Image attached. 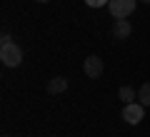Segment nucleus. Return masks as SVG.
<instances>
[{
    "instance_id": "obj_3",
    "label": "nucleus",
    "mask_w": 150,
    "mask_h": 137,
    "mask_svg": "<svg viewBox=\"0 0 150 137\" xmlns=\"http://www.w3.org/2000/svg\"><path fill=\"white\" fill-rule=\"evenodd\" d=\"M143 117H145V105L143 102H128L123 107V120L128 125H138V122H143Z\"/></svg>"
},
{
    "instance_id": "obj_7",
    "label": "nucleus",
    "mask_w": 150,
    "mask_h": 137,
    "mask_svg": "<svg viewBox=\"0 0 150 137\" xmlns=\"http://www.w3.org/2000/svg\"><path fill=\"white\" fill-rule=\"evenodd\" d=\"M118 100H123L125 105H128V102H133V100H135V90L128 87V85H125V87H120V90H118Z\"/></svg>"
},
{
    "instance_id": "obj_4",
    "label": "nucleus",
    "mask_w": 150,
    "mask_h": 137,
    "mask_svg": "<svg viewBox=\"0 0 150 137\" xmlns=\"http://www.w3.org/2000/svg\"><path fill=\"white\" fill-rule=\"evenodd\" d=\"M83 70H85V75H88L90 80H98V77L103 75V60L98 58V55H90V58H85Z\"/></svg>"
},
{
    "instance_id": "obj_6",
    "label": "nucleus",
    "mask_w": 150,
    "mask_h": 137,
    "mask_svg": "<svg viewBox=\"0 0 150 137\" xmlns=\"http://www.w3.org/2000/svg\"><path fill=\"white\" fill-rule=\"evenodd\" d=\"M65 90H68V80L65 77H53L48 82V92L50 95H60V92H65Z\"/></svg>"
},
{
    "instance_id": "obj_10",
    "label": "nucleus",
    "mask_w": 150,
    "mask_h": 137,
    "mask_svg": "<svg viewBox=\"0 0 150 137\" xmlns=\"http://www.w3.org/2000/svg\"><path fill=\"white\" fill-rule=\"evenodd\" d=\"M0 42H3V45H5V42H13V37L8 35V32H3V37H0Z\"/></svg>"
},
{
    "instance_id": "obj_12",
    "label": "nucleus",
    "mask_w": 150,
    "mask_h": 137,
    "mask_svg": "<svg viewBox=\"0 0 150 137\" xmlns=\"http://www.w3.org/2000/svg\"><path fill=\"white\" fill-rule=\"evenodd\" d=\"M140 3H150V0H140Z\"/></svg>"
},
{
    "instance_id": "obj_9",
    "label": "nucleus",
    "mask_w": 150,
    "mask_h": 137,
    "mask_svg": "<svg viewBox=\"0 0 150 137\" xmlns=\"http://www.w3.org/2000/svg\"><path fill=\"white\" fill-rule=\"evenodd\" d=\"M110 0H85V5L88 8H103V5H108Z\"/></svg>"
},
{
    "instance_id": "obj_11",
    "label": "nucleus",
    "mask_w": 150,
    "mask_h": 137,
    "mask_svg": "<svg viewBox=\"0 0 150 137\" xmlns=\"http://www.w3.org/2000/svg\"><path fill=\"white\" fill-rule=\"evenodd\" d=\"M35 3H50V0H35Z\"/></svg>"
},
{
    "instance_id": "obj_8",
    "label": "nucleus",
    "mask_w": 150,
    "mask_h": 137,
    "mask_svg": "<svg viewBox=\"0 0 150 137\" xmlns=\"http://www.w3.org/2000/svg\"><path fill=\"white\" fill-rule=\"evenodd\" d=\"M138 100H140V102H143V105H145V107H150V82H145V85H143V87H140V90H138Z\"/></svg>"
},
{
    "instance_id": "obj_5",
    "label": "nucleus",
    "mask_w": 150,
    "mask_h": 137,
    "mask_svg": "<svg viewBox=\"0 0 150 137\" xmlns=\"http://www.w3.org/2000/svg\"><path fill=\"white\" fill-rule=\"evenodd\" d=\"M130 32H133V25H130L128 20H115V25H112V35H115V40H128Z\"/></svg>"
},
{
    "instance_id": "obj_1",
    "label": "nucleus",
    "mask_w": 150,
    "mask_h": 137,
    "mask_svg": "<svg viewBox=\"0 0 150 137\" xmlns=\"http://www.w3.org/2000/svg\"><path fill=\"white\" fill-rule=\"evenodd\" d=\"M135 5H138V0H110L108 3V10L115 20H125L135 13Z\"/></svg>"
},
{
    "instance_id": "obj_13",
    "label": "nucleus",
    "mask_w": 150,
    "mask_h": 137,
    "mask_svg": "<svg viewBox=\"0 0 150 137\" xmlns=\"http://www.w3.org/2000/svg\"><path fill=\"white\" fill-rule=\"evenodd\" d=\"M5 137H10V135H5Z\"/></svg>"
},
{
    "instance_id": "obj_2",
    "label": "nucleus",
    "mask_w": 150,
    "mask_h": 137,
    "mask_svg": "<svg viewBox=\"0 0 150 137\" xmlns=\"http://www.w3.org/2000/svg\"><path fill=\"white\" fill-rule=\"evenodd\" d=\"M0 60L5 67H18L23 63V50L18 48L15 42H5L3 48H0Z\"/></svg>"
}]
</instances>
